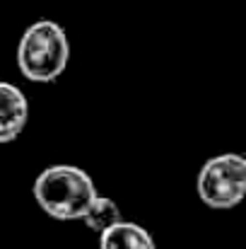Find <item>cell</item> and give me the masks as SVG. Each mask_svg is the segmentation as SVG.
Returning <instances> with one entry per match:
<instances>
[{"label":"cell","instance_id":"obj_1","mask_svg":"<svg viewBox=\"0 0 246 249\" xmlns=\"http://www.w3.org/2000/svg\"><path fill=\"white\" fill-rule=\"evenodd\" d=\"M36 206L53 220H80L97 196L94 179L78 165H51L39 172L32 186Z\"/></svg>","mask_w":246,"mask_h":249},{"label":"cell","instance_id":"obj_2","mask_svg":"<svg viewBox=\"0 0 246 249\" xmlns=\"http://www.w3.org/2000/svg\"><path fill=\"white\" fill-rule=\"evenodd\" d=\"M70 61V41L66 29L53 19L29 24L17 44V68L29 83H56Z\"/></svg>","mask_w":246,"mask_h":249},{"label":"cell","instance_id":"obj_3","mask_svg":"<svg viewBox=\"0 0 246 249\" xmlns=\"http://www.w3.org/2000/svg\"><path fill=\"white\" fill-rule=\"evenodd\" d=\"M198 198L213 211H232L246 196V160L237 153H222L200 167L196 179Z\"/></svg>","mask_w":246,"mask_h":249},{"label":"cell","instance_id":"obj_4","mask_svg":"<svg viewBox=\"0 0 246 249\" xmlns=\"http://www.w3.org/2000/svg\"><path fill=\"white\" fill-rule=\"evenodd\" d=\"M29 121V102L24 92L12 83L0 80V145L22 136Z\"/></svg>","mask_w":246,"mask_h":249},{"label":"cell","instance_id":"obj_5","mask_svg":"<svg viewBox=\"0 0 246 249\" xmlns=\"http://www.w3.org/2000/svg\"><path fill=\"white\" fill-rule=\"evenodd\" d=\"M99 249H157V245L143 225L118 220L99 232Z\"/></svg>","mask_w":246,"mask_h":249},{"label":"cell","instance_id":"obj_6","mask_svg":"<svg viewBox=\"0 0 246 249\" xmlns=\"http://www.w3.org/2000/svg\"><path fill=\"white\" fill-rule=\"evenodd\" d=\"M82 223H84V228L87 230H92V232H101V230H106L109 225H114V223H118L121 220V211H118V203L114 201V198H109V196H94L92 198V203L87 206V211L82 213L80 218Z\"/></svg>","mask_w":246,"mask_h":249}]
</instances>
